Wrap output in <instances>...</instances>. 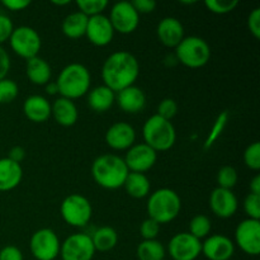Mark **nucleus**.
Segmentation results:
<instances>
[{"label":"nucleus","mask_w":260,"mask_h":260,"mask_svg":"<svg viewBox=\"0 0 260 260\" xmlns=\"http://www.w3.org/2000/svg\"><path fill=\"white\" fill-rule=\"evenodd\" d=\"M52 4L53 5H60V7H61V5H69V4H70V0H62V2H58V0L56 2V0H53Z\"/></svg>","instance_id":"8fccbe9b"},{"label":"nucleus","mask_w":260,"mask_h":260,"mask_svg":"<svg viewBox=\"0 0 260 260\" xmlns=\"http://www.w3.org/2000/svg\"><path fill=\"white\" fill-rule=\"evenodd\" d=\"M0 260H23V254L17 246L8 245L0 250Z\"/></svg>","instance_id":"37998d69"},{"label":"nucleus","mask_w":260,"mask_h":260,"mask_svg":"<svg viewBox=\"0 0 260 260\" xmlns=\"http://www.w3.org/2000/svg\"><path fill=\"white\" fill-rule=\"evenodd\" d=\"M248 28L254 38H260V8H255L248 17Z\"/></svg>","instance_id":"a19ab883"},{"label":"nucleus","mask_w":260,"mask_h":260,"mask_svg":"<svg viewBox=\"0 0 260 260\" xmlns=\"http://www.w3.org/2000/svg\"><path fill=\"white\" fill-rule=\"evenodd\" d=\"M136 141V131L127 122H116L106 132V142L111 149L123 151L132 147Z\"/></svg>","instance_id":"dca6fc26"},{"label":"nucleus","mask_w":260,"mask_h":260,"mask_svg":"<svg viewBox=\"0 0 260 260\" xmlns=\"http://www.w3.org/2000/svg\"><path fill=\"white\" fill-rule=\"evenodd\" d=\"M109 20L112 23L114 32L121 35H129L139 27L140 14L135 10L134 5L129 2H119L112 7Z\"/></svg>","instance_id":"9b49d317"},{"label":"nucleus","mask_w":260,"mask_h":260,"mask_svg":"<svg viewBox=\"0 0 260 260\" xmlns=\"http://www.w3.org/2000/svg\"><path fill=\"white\" fill-rule=\"evenodd\" d=\"M128 173L124 160L114 154L101 155L91 165L94 182L104 189L113 190L123 187Z\"/></svg>","instance_id":"f03ea898"},{"label":"nucleus","mask_w":260,"mask_h":260,"mask_svg":"<svg viewBox=\"0 0 260 260\" xmlns=\"http://www.w3.org/2000/svg\"><path fill=\"white\" fill-rule=\"evenodd\" d=\"M116 101V93L106 85L96 86L88 94V104L96 113H104L112 108Z\"/></svg>","instance_id":"393cba45"},{"label":"nucleus","mask_w":260,"mask_h":260,"mask_svg":"<svg viewBox=\"0 0 260 260\" xmlns=\"http://www.w3.org/2000/svg\"><path fill=\"white\" fill-rule=\"evenodd\" d=\"M206 8L215 14H228L239 5L238 0H206Z\"/></svg>","instance_id":"f704fd0d"},{"label":"nucleus","mask_w":260,"mask_h":260,"mask_svg":"<svg viewBox=\"0 0 260 260\" xmlns=\"http://www.w3.org/2000/svg\"><path fill=\"white\" fill-rule=\"evenodd\" d=\"M85 36L88 37L89 42L93 43L94 46L103 47L109 45L114 36V29L109 18L103 14L89 18Z\"/></svg>","instance_id":"2eb2a0df"},{"label":"nucleus","mask_w":260,"mask_h":260,"mask_svg":"<svg viewBox=\"0 0 260 260\" xmlns=\"http://www.w3.org/2000/svg\"><path fill=\"white\" fill-rule=\"evenodd\" d=\"M160 233V225L152 218H146L140 226V234L144 240H156Z\"/></svg>","instance_id":"58836bf2"},{"label":"nucleus","mask_w":260,"mask_h":260,"mask_svg":"<svg viewBox=\"0 0 260 260\" xmlns=\"http://www.w3.org/2000/svg\"><path fill=\"white\" fill-rule=\"evenodd\" d=\"M10 70V57L7 51L0 46V80L7 78Z\"/></svg>","instance_id":"c03bdc74"},{"label":"nucleus","mask_w":260,"mask_h":260,"mask_svg":"<svg viewBox=\"0 0 260 260\" xmlns=\"http://www.w3.org/2000/svg\"><path fill=\"white\" fill-rule=\"evenodd\" d=\"M9 45L19 57L29 60L38 56V52L42 47V41L35 28L20 25L13 29L9 37Z\"/></svg>","instance_id":"6e6552de"},{"label":"nucleus","mask_w":260,"mask_h":260,"mask_svg":"<svg viewBox=\"0 0 260 260\" xmlns=\"http://www.w3.org/2000/svg\"><path fill=\"white\" fill-rule=\"evenodd\" d=\"M144 144L156 152L168 151L177 141V131L170 121L161 118L157 114L150 117L142 127Z\"/></svg>","instance_id":"39448f33"},{"label":"nucleus","mask_w":260,"mask_h":260,"mask_svg":"<svg viewBox=\"0 0 260 260\" xmlns=\"http://www.w3.org/2000/svg\"><path fill=\"white\" fill-rule=\"evenodd\" d=\"M19 93L17 83L12 79H2L0 80V104L12 103Z\"/></svg>","instance_id":"72a5a7b5"},{"label":"nucleus","mask_w":260,"mask_h":260,"mask_svg":"<svg viewBox=\"0 0 260 260\" xmlns=\"http://www.w3.org/2000/svg\"><path fill=\"white\" fill-rule=\"evenodd\" d=\"M244 211L251 220H260V196L249 193L244 200Z\"/></svg>","instance_id":"e433bc0d"},{"label":"nucleus","mask_w":260,"mask_h":260,"mask_svg":"<svg viewBox=\"0 0 260 260\" xmlns=\"http://www.w3.org/2000/svg\"><path fill=\"white\" fill-rule=\"evenodd\" d=\"M13 29H14V25H13L10 18L7 14L0 13V46H2V43L9 41Z\"/></svg>","instance_id":"ea45409f"},{"label":"nucleus","mask_w":260,"mask_h":260,"mask_svg":"<svg viewBox=\"0 0 260 260\" xmlns=\"http://www.w3.org/2000/svg\"><path fill=\"white\" fill-rule=\"evenodd\" d=\"M211 220L206 215H197L190 220L189 222V234L196 239L206 238L211 231Z\"/></svg>","instance_id":"7c9ffc66"},{"label":"nucleus","mask_w":260,"mask_h":260,"mask_svg":"<svg viewBox=\"0 0 260 260\" xmlns=\"http://www.w3.org/2000/svg\"><path fill=\"white\" fill-rule=\"evenodd\" d=\"M88 19L89 18L80 12L71 13L63 19L62 25H61L62 33L71 40H78V38L83 37L85 36Z\"/></svg>","instance_id":"a878e982"},{"label":"nucleus","mask_w":260,"mask_h":260,"mask_svg":"<svg viewBox=\"0 0 260 260\" xmlns=\"http://www.w3.org/2000/svg\"><path fill=\"white\" fill-rule=\"evenodd\" d=\"M139 260H164L165 248L157 240H144L137 246Z\"/></svg>","instance_id":"c85d7f7f"},{"label":"nucleus","mask_w":260,"mask_h":260,"mask_svg":"<svg viewBox=\"0 0 260 260\" xmlns=\"http://www.w3.org/2000/svg\"><path fill=\"white\" fill-rule=\"evenodd\" d=\"M23 113L29 121L42 123L51 117V104L45 96L30 95L23 103Z\"/></svg>","instance_id":"4be33fe9"},{"label":"nucleus","mask_w":260,"mask_h":260,"mask_svg":"<svg viewBox=\"0 0 260 260\" xmlns=\"http://www.w3.org/2000/svg\"><path fill=\"white\" fill-rule=\"evenodd\" d=\"M60 239L51 229L36 231L29 241L30 253L37 260H55L60 255Z\"/></svg>","instance_id":"1a4fd4ad"},{"label":"nucleus","mask_w":260,"mask_h":260,"mask_svg":"<svg viewBox=\"0 0 260 260\" xmlns=\"http://www.w3.org/2000/svg\"><path fill=\"white\" fill-rule=\"evenodd\" d=\"M90 238L95 251H102V253L112 250L118 243V234L113 228H109V226L99 228L98 230L94 231Z\"/></svg>","instance_id":"cd10ccee"},{"label":"nucleus","mask_w":260,"mask_h":260,"mask_svg":"<svg viewBox=\"0 0 260 260\" xmlns=\"http://www.w3.org/2000/svg\"><path fill=\"white\" fill-rule=\"evenodd\" d=\"M239 180L238 172L235 168L230 167V165H225L221 168L217 173V183L218 188H223V189H233L236 185Z\"/></svg>","instance_id":"473e14b6"},{"label":"nucleus","mask_w":260,"mask_h":260,"mask_svg":"<svg viewBox=\"0 0 260 260\" xmlns=\"http://www.w3.org/2000/svg\"><path fill=\"white\" fill-rule=\"evenodd\" d=\"M25 74H27L28 80L35 85H46L47 83H50L52 70H51L50 63L45 58L36 56V57L27 60Z\"/></svg>","instance_id":"b1692460"},{"label":"nucleus","mask_w":260,"mask_h":260,"mask_svg":"<svg viewBox=\"0 0 260 260\" xmlns=\"http://www.w3.org/2000/svg\"><path fill=\"white\" fill-rule=\"evenodd\" d=\"M168 250L173 260H196L202 253V243L189 233H180L170 239Z\"/></svg>","instance_id":"ddd939ff"},{"label":"nucleus","mask_w":260,"mask_h":260,"mask_svg":"<svg viewBox=\"0 0 260 260\" xmlns=\"http://www.w3.org/2000/svg\"><path fill=\"white\" fill-rule=\"evenodd\" d=\"M134 5L135 10L139 14H147V13H152L156 8V2L154 0H135L131 3Z\"/></svg>","instance_id":"79ce46f5"},{"label":"nucleus","mask_w":260,"mask_h":260,"mask_svg":"<svg viewBox=\"0 0 260 260\" xmlns=\"http://www.w3.org/2000/svg\"><path fill=\"white\" fill-rule=\"evenodd\" d=\"M244 162L246 167L251 170L258 172L260 169V144L259 142H253L246 147L244 152Z\"/></svg>","instance_id":"c9c22d12"},{"label":"nucleus","mask_w":260,"mask_h":260,"mask_svg":"<svg viewBox=\"0 0 260 260\" xmlns=\"http://www.w3.org/2000/svg\"><path fill=\"white\" fill-rule=\"evenodd\" d=\"M250 193L251 194L260 196V175L256 174L250 182Z\"/></svg>","instance_id":"de8ad7c7"},{"label":"nucleus","mask_w":260,"mask_h":260,"mask_svg":"<svg viewBox=\"0 0 260 260\" xmlns=\"http://www.w3.org/2000/svg\"><path fill=\"white\" fill-rule=\"evenodd\" d=\"M45 89H46V93H47L48 95H56V94H58V88L56 81H50V83L46 84Z\"/></svg>","instance_id":"09e8293b"},{"label":"nucleus","mask_w":260,"mask_h":260,"mask_svg":"<svg viewBox=\"0 0 260 260\" xmlns=\"http://www.w3.org/2000/svg\"><path fill=\"white\" fill-rule=\"evenodd\" d=\"M22 178L23 169L20 164L8 157L0 159V192H9L17 188Z\"/></svg>","instance_id":"5701e85b"},{"label":"nucleus","mask_w":260,"mask_h":260,"mask_svg":"<svg viewBox=\"0 0 260 260\" xmlns=\"http://www.w3.org/2000/svg\"><path fill=\"white\" fill-rule=\"evenodd\" d=\"M29 0H3V5L12 12H19V10L25 9L29 7Z\"/></svg>","instance_id":"a18cd8bd"},{"label":"nucleus","mask_w":260,"mask_h":260,"mask_svg":"<svg viewBox=\"0 0 260 260\" xmlns=\"http://www.w3.org/2000/svg\"><path fill=\"white\" fill-rule=\"evenodd\" d=\"M160 42L169 48H175L184 38V28L179 19L174 17L162 18L156 28Z\"/></svg>","instance_id":"6ab92c4d"},{"label":"nucleus","mask_w":260,"mask_h":260,"mask_svg":"<svg viewBox=\"0 0 260 260\" xmlns=\"http://www.w3.org/2000/svg\"><path fill=\"white\" fill-rule=\"evenodd\" d=\"M178 113V104L174 99L172 98H165L157 106V116L161 117V118L170 121L172 118H174Z\"/></svg>","instance_id":"4c0bfd02"},{"label":"nucleus","mask_w":260,"mask_h":260,"mask_svg":"<svg viewBox=\"0 0 260 260\" xmlns=\"http://www.w3.org/2000/svg\"><path fill=\"white\" fill-rule=\"evenodd\" d=\"M95 253L93 241L88 234H73L65 239L60 248L62 260H91Z\"/></svg>","instance_id":"9d476101"},{"label":"nucleus","mask_w":260,"mask_h":260,"mask_svg":"<svg viewBox=\"0 0 260 260\" xmlns=\"http://www.w3.org/2000/svg\"><path fill=\"white\" fill-rule=\"evenodd\" d=\"M124 189L128 193V196H131L132 198H137V200H141L145 198L146 196H149L150 193V180L142 173H128L126 180H124L123 184Z\"/></svg>","instance_id":"bb28decb"},{"label":"nucleus","mask_w":260,"mask_h":260,"mask_svg":"<svg viewBox=\"0 0 260 260\" xmlns=\"http://www.w3.org/2000/svg\"><path fill=\"white\" fill-rule=\"evenodd\" d=\"M123 160L126 162V167L128 169V172L142 173V174H145L156 162L157 152L142 142V144H137L129 147L127 150L126 157Z\"/></svg>","instance_id":"4468645a"},{"label":"nucleus","mask_w":260,"mask_h":260,"mask_svg":"<svg viewBox=\"0 0 260 260\" xmlns=\"http://www.w3.org/2000/svg\"><path fill=\"white\" fill-rule=\"evenodd\" d=\"M76 5L79 8V12L90 18L102 14L108 7V2L107 0H78Z\"/></svg>","instance_id":"2f4dec72"},{"label":"nucleus","mask_w":260,"mask_h":260,"mask_svg":"<svg viewBox=\"0 0 260 260\" xmlns=\"http://www.w3.org/2000/svg\"><path fill=\"white\" fill-rule=\"evenodd\" d=\"M90 83L91 76L88 68L78 62L69 63L68 66H65L60 71L56 80L58 94L62 98L70 99V101L79 99L88 94Z\"/></svg>","instance_id":"7ed1b4c3"},{"label":"nucleus","mask_w":260,"mask_h":260,"mask_svg":"<svg viewBox=\"0 0 260 260\" xmlns=\"http://www.w3.org/2000/svg\"><path fill=\"white\" fill-rule=\"evenodd\" d=\"M24 157H25V150L23 149L22 146L12 147L9 151V155H8V159H10L14 162H18V164H20V162L24 160Z\"/></svg>","instance_id":"49530a36"},{"label":"nucleus","mask_w":260,"mask_h":260,"mask_svg":"<svg viewBox=\"0 0 260 260\" xmlns=\"http://www.w3.org/2000/svg\"><path fill=\"white\" fill-rule=\"evenodd\" d=\"M117 103L119 108L128 114L140 113L146 106V95L139 86H128L117 93Z\"/></svg>","instance_id":"aec40b11"},{"label":"nucleus","mask_w":260,"mask_h":260,"mask_svg":"<svg viewBox=\"0 0 260 260\" xmlns=\"http://www.w3.org/2000/svg\"><path fill=\"white\" fill-rule=\"evenodd\" d=\"M175 57L178 62L189 69L203 68L211 58V47L203 38L189 36L175 47Z\"/></svg>","instance_id":"423d86ee"},{"label":"nucleus","mask_w":260,"mask_h":260,"mask_svg":"<svg viewBox=\"0 0 260 260\" xmlns=\"http://www.w3.org/2000/svg\"><path fill=\"white\" fill-rule=\"evenodd\" d=\"M51 116L60 126L71 127L78 121V107L74 101L60 96L53 102V104H51Z\"/></svg>","instance_id":"412c9836"},{"label":"nucleus","mask_w":260,"mask_h":260,"mask_svg":"<svg viewBox=\"0 0 260 260\" xmlns=\"http://www.w3.org/2000/svg\"><path fill=\"white\" fill-rule=\"evenodd\" d=\"M235 241L239 248L248 255H259L260 253V221H241L235 230Z\"/></svg>","instance_id":"f8f14e48"},{"label":"nucleus","mask_w":260,"mask_h":260,"mask_svg":"<svg viewBox=\"0 0 260 260\" xmlns=\"http://www.w3.org/2000/svg\"><path fill=\"white\" fill-rule=\"evenodd\" d=\"M61 216L68 225L74 228H84L90 221L93 208L90 202L84 196L74 193L62 201L60 207Z\"/></svg>","instance_id":"0eeeda50"},{"label":"nucleus","mask_w":260,"mask_h":260,"mask_svg":"<svg viewBox=\"0 0 260 260\" xmlns=\"http://www.w3.org/2000/svg\"><path fill=\"white\" fill-rule=\"evenodd\" d=\"M210 207L220 218H230L236 213L239 202L233 190L216 188L210 196Z\"/></svg>","instance_id":"f3484780"},{"label":"nucleus","mask_w":260,"mask_h":260,"mask_svg":"<svg viewBox=\"0 0 260 260\" xmlns=\"http://www.w3.org/2000/svg\"><path fill=\"white\" fill-rule=\"evenodd\" d=\"M182 210V201L175 190L161 188L151 193L147 201L149 217L156 221L159 225L172 222L177 218Z\"/></svg>","instance_id":"20e7f679"},{"label":"nucleus","mask_w":260,"mask_h":260,"mask_svg":"<svg viewBox=\"0 0 260 260\" xmlns=\"http://www.w3.org/2000/svg\"><path fill=\"white\" fill-rule=\"evenodd\" d=\"M234 253L235 245L225 235H212L202 243V254L210 260H229Z\"/></svg>","instance_id":"a211bd4d"},{"label":"nucleus","mask_w":260,"mask_h":260,"mask_svg":"<svg viewBox=\"0 0 260 260\" xmlns=\"http://www.w3.org/2000/svg\"><path fill=\"white\" fill-rule=\"evenodd\" d=\"M228 122H229V112L228 111L221 112V113L217 116V118H216L215 123H213L212 128H211L210 134H208L207 139L205 140L203 149L208 150L213 146V144H215V142L220 139V136L222 135V132L225 131Z\"/></svg>","instance_id":"c756f323"},{"label":"nucleus","mask_w":260,"mask_h":260,"mask_svg":"<svg viewBox=\"0 0 260 260\" xmlns=\"http://www.w3.org/2000/svg\"><path fill=\"white\" fill-rule=\"evenodd\" d=\"M140 74L137 58L127 51H117L107 57L102 66V79L114 93L132 86Z\"/></svg>","instance_id":"f257e3e1"}]
</instances>
